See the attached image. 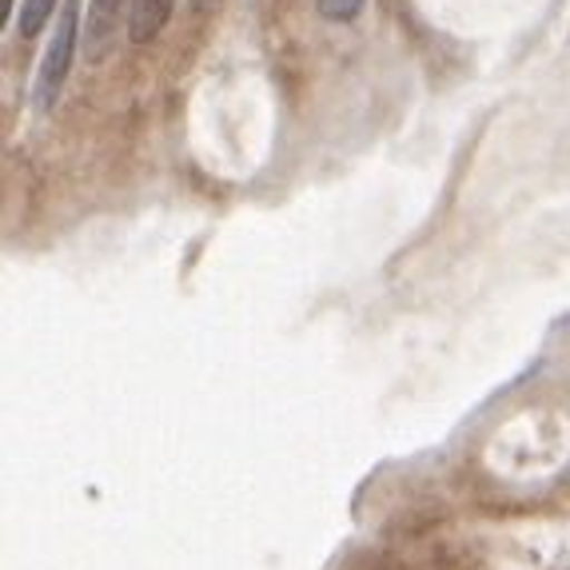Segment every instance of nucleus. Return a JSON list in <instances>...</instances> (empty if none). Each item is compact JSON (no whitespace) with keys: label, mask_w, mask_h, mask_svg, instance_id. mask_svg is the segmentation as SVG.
<instances>
[{"label":"nucleus","mask_w":570,"mask_h":570,"mask_svg":"<svg viewBox=\"0 0 570 570\" xmlns=\"http://www.w3.org/2000/svg\"><path fill=\"white\" fill-rule=\"evenodd\" d=\"M77 29H80V4L77 0H65V9L57 17V32L48 40L45 60H40L37 72V108L40 112H52L65 92L68 65H72V52H77Z\"/></svg>","instance_id":"obj_1"},{"label":"nucleus","mask_w":570,"mask_h":570,"mask_svg":"<svg viewBox=\"0 0 570 570\" xmlns=\"http://www.w3.org/2000/svg\"><path fill=\"white\" fill-rule=\"evenodd\" d=\"M128 12H132V0H88L85 45H80L88 65H105L112 57L116 40H120V24Z\"/></svg>","instance_id":"obj_2"},{"label":"nucleus","mask_w":570,"mask_h":570,"mask_svg":"<svg viewBox=\"0 0 570 570\" xmlns=\"http://www.w3.org/2000/svg\"><path fill=\"white\" fill-rule=\"evenodd\" d=\"M176 0H132V12H128V40L132 45H148L164 32Z\"/></svg>","instance_id":"obj_3"},{"label":"nucleus","mask_w":570,"mask_h":570,"mask_svg":"<svg viewBox=\"0 0 570 570\" xmlns=\"http://www.w3.org/2000/svg\"><path fill=\"white\" fill-rule=\"evenodd\" d=\"M52 12H57V0H24V4H20V37L24 40L37 37Z\"/></svg>","instance_id":"obj_4"},{"label":"nucleus","mask_w":570,"mask_h":570,"mask_svg":"<svg viewBox=\"0 0 570 570\" xmlns=\"http://www.w3.org/2000/svg\"><path fill=\"white\" fill-rule=\"evenodd\" d=\"M363 4H367V0H320V12H324L327 20H335V24H347V20L360 17Z\"/></svg>","instance_id":"obj_5"},{"label":"nucleus","mask_w":570,"mask_h":570,"mask_svg":"<svg viewBox=\"0 0 570 570\" xmlns=\"http://www.w3.org/2000/svg\"><path fill=\"white\" fill-rule=\"evenodd\" d=\"M216 4H219V0H188L191 17H212V12H216Z\"/></svg>","instance_id":"obj_6"}]
</instances>
